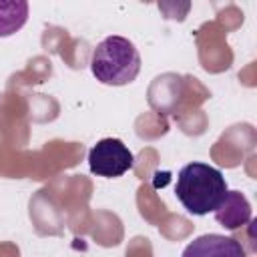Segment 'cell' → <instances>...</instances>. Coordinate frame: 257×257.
I'll list each match as a JSON object with an SVG mask.
<instances>
[{"instance_id":"obj_1","label":"cell","mask_w":257,"mask_h":257,"mask_svg":"<svg viewBox=\"0 0 257 257\" xmlns=\"http://www.w3.org/2000/svg\"><path fill=\"white\" fill-rule=\"evenodd\" d=\"M227 181L217 167L207 163H189L179 171L175 195L193 215L215 213L227 195Z\"/></svg>"},{"instance_id":"obj_2","label":"cell","mask_w":257,"mask_h":257,"mask_svg":"<svg viewBox=\"0 0 257 257\" xmlns=\"http://www.w3.org/2000/svg\"><path fill=\"white\" fill-rule=\"evenodd\" d=\"M94 78L108 86H124L141 72V54L124 36H106L96 44L90 58Z\"/></svg>"},{"instance_id":"obj_3","label":"cell","mask_w":257,"mask_h":257,"mask_svg":"<svg viewBox=\"0 0 257 257\" xmlns=\"http://www.w3.org/2000/svg\"><path fill=\"white\" fill-rule=\"evenodd\" d=\"M135 163L131 149L120 139H102L88 151V169L96 177L116 179L124 175Z\"/></svg>"},{"instance_id":"obj_4","label":"cell","mask_w":257,"mask_h":257,"mask_svg":"<svg viewBox=\"0 0 257 257\" xmlns=\"http://www.w3.org/2000/svg\"><path fill=\"white\" fill-rule=\"evenodd\" d=\"M181 257H247L245 247L241 241L219 235V233H207L197 239H193Z\"/></svg>"},{"instance_id":"obj_5","label":"cell","mask_w":257,"mask_h":257,"mask_svg":"<svg viewBox=\"0 0 257 257\" xmlns=\"http://www.w3.org/2000/svg\"><path fill=\"white\" fill-rule=\"evenodd\" d=\"M217 223L225 229H239L251 221V205L241 191H227L223 203L215 211Z\"/></svg>"},{"instance_id":"obj_6","label":"cell","mask_w":257,"mask_h":257,"mask_svg":"<svg viewBox=\"0 0 257 257\" xmlns=\"http://www.w3.org/2000/svg\"><path fill=\"white\" fill-rule=\"evenodd\" d=\"M28 20V2L0 0V36H12Z\"/></svg>"}]
</instances>
